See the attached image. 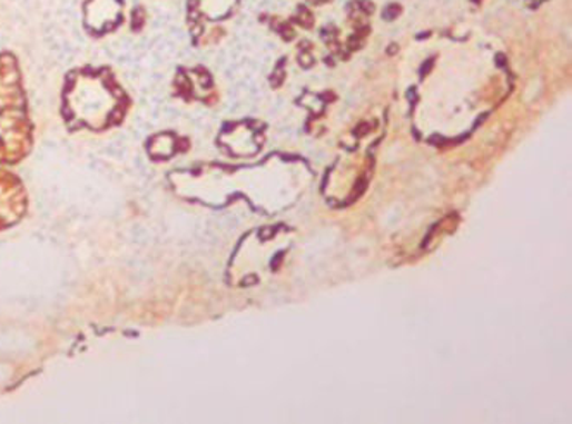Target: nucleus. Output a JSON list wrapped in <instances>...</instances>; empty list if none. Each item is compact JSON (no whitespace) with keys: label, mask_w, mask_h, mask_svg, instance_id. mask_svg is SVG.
Masks as SVG:
<instances>
[{"label":"nucleus","mask_w":572,"mask_h":424,"mask_svg":"<svg viewBox=\"0 0 572 424\" xmlns=\"http://www.w3.org/2000/svg\"><path fill=\"white\" fill-rule=\"evenodd\" d=\"M128 103L127 93L107 69H80L66 85L65 115L77 125L111 127L125 118Z\"/></svg>","instance_id":"nucleus-1"},{"label":"nucleus","mask_w":572,"mask_h":424,"mask_svg":"<svg viewBox=\"0 0 572 424\" xmlns=\"http://www.w3.org/2000/svg\"><path fill=\"white\" fill-rule=\"evenodd\" d=\"M33 127L20 66L9 52L0 55V165H16L31 149Z\"/></svg>","instance_id":"nucleus-2"},{"label":"nucleus","mask_w":572,"mask_h":424,"mask_svg":"<svg viewBox=\"0 0 572 424\" xmlns=\"http://www.w3.org/2000/svg\"><path fill=\"white\" fill-rule=\"evenodd\" d=\"M85 23L97 34L116 30L122 23V0H87Z\"/></svg>","instance_id":"nucleus-3"},{"label":"nucleus","mask_w":572,"mask_h":424,"mask_svg":"<svg viewBox=\"0 0 572 424\" xmlns=\"http://www.w3.org/2000/svg\"><path fill=\"white\" fill-rule=\"evenodd\" d=\"M297 23H300L302 27L310 28L313 27V14H310L309 9L306 8V6H300V8L297 9Z\"/></svg>","instance_id":"nucleus-4"},{"label":"nucleus","mask_w":572,"mask_h":424,"mask_svg":"<svg viewBox=\"0 0 572 424\" xmlns=\"http://www.w3.org/2000/svg\"><path fill=\"white\" fill-rule=\"evenodd\" d=\"M401 6L398 4H392L388 6V8L385 9V20H393V18H397L398 14H401Z\"/></svg>","instance_id":"nucleus-5"},{"label":"nucleus","mask_w":572,"mask_h":424,"mask_svg":"<svg viewBox=\"0 0 572 424\" xmlns=\"http://www.w3.org/2000/svg\"><path fill=\"white\" fill-rule=\"evenodd\" d=\"M310 4H323V2H329V0H309Z\"/></svg>","instance_id":"nucleus-6"}]
</instances>
